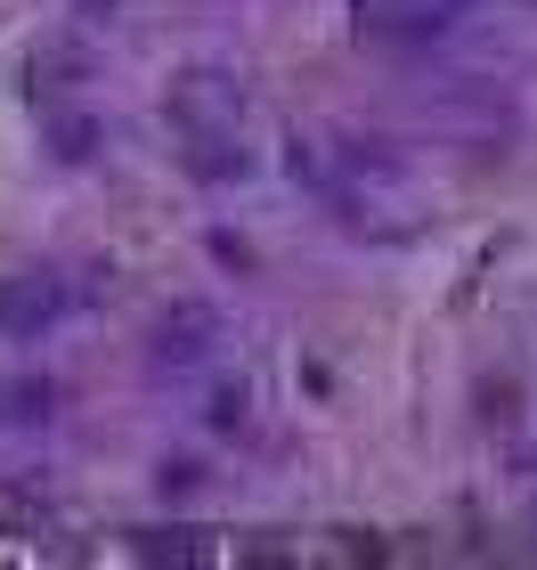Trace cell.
I'll list each match as a JSON object with an SVG mask.
<instances>
[{
	"label": "cell",
	"mask_w": 537,
	"mask_h": 570,
	"mask_svg": "<svg viewBox=\"0 0 537 570\" xmlns=\"http://www.w3.org/2000/svg\"><path fill=\"white\" fill-rule=\"evenodd\" d=\"M24 73H33V98H66L73 90V73H82V58H73V49H33V58H24Z\"/></svg>",
	"instance_id": "ba28073f"
},
{
	"label": "cell",
	"mask_w": 537,
	"mask_h": 570,
	"mask_svg": "<svg viewBox=\"0 0 537 570\" xmlns=\"http://www.w3.org/2000/svg\"><path fill=\"white\" fill-rule=\"evenodd\" d=\"M480 416H489V424H514V416H521V392H514V375L480 383Z\"/></svg>",
	"instance_id": "8fae6325"
},
{
	"label": "cell",
	"mask_w": 537,
	"mask_h": 570,
	"mask_svg": "<svg viewBox=\"0 0 537 570\" xmlns=\"http://www.w3.org/2000/svg\"><path fill=\"white\" fill-rule=\"evenodd\" d=\"M156 489H163V498H196V489H203V464H196V456H163V464H156Z\"/></svg>",
	"instance_id": "9c48e42d"
},
{
	"label": "cell",
	"mask_w": 537,
	"mask_h": 570,
	"mask_svg": "<svg viewBox=\"0 0 537 570\" xmlns=\"http://www.w3.org/2000/svg\"><path fill=\"white\" fill-rule=\"evenodd\" d=\"M41 139H49L58 164H90V155H98V122H90V115H49Z\"/></svg>",
	"instance_id": "52a82bcc"
},
{
	"label": "cell",
	"mask_w": 537,
	"mask_h": 570,
	"mask_svg": "<svg viewBox=\"0 0 537 570\" xmlns=\"http://www.w3.org/2000/svg\"><path fill=\"white\" fill-rule=\"evenodd\" d=\"M58 416V383L49 375H0V432H33Z\"/></svg>",
	"instance_id": "8992f818"
},
{
	"label": "cell",
	"mask_w": 537,
	"mask_h": 570,
	"mask_svg": "<svg viewBox=\"0 0 537 570\" xmlns=\"http://www.w3.org/2000/svg\"><path fill=\"white\" fill-rule=\"evenodd\" d=\"M245 383H220V392H212V407H203V416H212V432H245Z\"/></svg>",
	"instance_id": "30bf717a"
},
{
	"label": "cell",
	"mask_w": 537,
	"mask_h": 570,
	"mask_svg": "<svg viewBox=\"0 0 537 570\" xmlns=\"http://www.w3.org/2000/svg\"><path fill=\"white\" fill-rule=\"evenodd\" d=\"M66 309H73V285H66L58 269H17V277H0V343H41Z\"/></svg>",
	"instance_id": "6da1fadb"
},
{
	"label": "cell",
	"mask_w": 537,
	"mask_h": 570,
	"mask_svg": "<svg viewBox=\"0 0 537 570\" xmlns=\"http://www.w3.org/2000/svg\"><path fill=\"white\" fill-rule=\"evenodd\" d=\"M212 343H220V309L212 302H179V309H163L156 318V367L163 375H188V367H203L212 358Z\"/></svg>",
	"instance_id": "3957f363"
},
{
	"label": "cell",
	"mask_w": 537,
	"mask_h": 570,
	"mask_svg": "<svg viewBox=\"0 0 537 570\" xmlns=\"http://www.w3.org/2000/svg\"><path fill=\"white\" fill-rule=\"evenodd\" d=\"M171 122H212V131H237L245 122V82L228 66H188L171 82Z\"/></svg>",
	"instance_id": "7a4b0ae2"
},
{
	"label": "cell",
	"mask_w": 537,
	"mask_h": 570,
	"mask_svg": "<svg viewBox=\"0 0 537 570\" xmlns=\"http://www.w3.org/2000/svg\"><path fill=\"white\" fill-rule=\"evenodd\" d=\"M179 164H188L196 179H212V188H228V179L252 171V155L237 131H212V122H179Z\"/></svg>",
	"instance_id": "277c9868"
},
{
	"label": "cell",
	"mask_w": 537,
	"mask_h": 570,
	"mask_svg": "<svg viewBox=\"0 0 537 570\" xmlns=\"http://www.w3.org/2000/svg\"><path fill=\"white\" fill-rule=\"evenodd\" d=\"M358 33H448L465 17V0H350Z\"/></svg>",
	"instance_id": "5b68a950"
}]
</instances>
